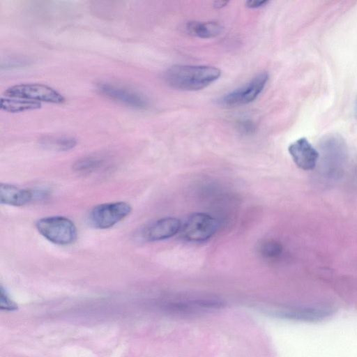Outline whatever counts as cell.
<instances>
[{
	"mask_svg": "<svg viewBox=\"0 0 357 357\" xmlns=\"http://www.w3.org/2000/svg\"><path fill=\"white\" fill-rule=\"evenodd\" d=\"M220 75V69L213 66L174 65L165 72L164 79L173 89L192 91L207 87Z\"/></svg>",
	"mask_w": 357,
	"mask_h": 357,
	"instance_id": "1",
	"label": "cell"
},
{
	"mask_svg": "<svg viewBox=\"0 0 357 357\" xmlns=\"http://www.w3.org/2000/svg\"><path fill=\"white\" fill-rule=\"evenodd\" d=\"M38 232L49 241L58 245L71 244L77 238L75 224L63 216H50L36 222Z\"/></svg>",
	"mask_w": 357,
	"mask_h": 357,
	"instance_id": "2",
	"label": "cell"
},
{
	"mask_svg": "<svg viewBox=\"0 0 357 357\" xmlns=\"http://www.w3.org/2000/svg\"><path fill=\"white\" fill-rule=\"evenodd\" d=\"M131 210L130 205L124 202L101 204L90 210L87 220L96 229H108L127 217Z\"/></svg>",
	"mask_w": 357,
	"mask_h": 357,
	"instance_id": "3",
	"label": "cell"
},
{
	"mask_svg": "<svg viewBox=\"0 0 357 357\" xmlns=\"http://www.w3.org/2000/svg\"><path fill=\"white\" fill-rule=\"evenodd\" d=\"M3 96L22 98L39 102L61 104L63 96L52 87L40 83H21L8 87Z\"/></svg>",
	"mask_w": 357,
	"mask_h": 357,
	"instance_id": "4",
	"label": "cell"
},
{
	"mask_svg": "<svg viewBox=\"0 0 357 357\" xmlns=\"http://www.w3.org/2000/svg\"><path fill=\"white\" fill-rule=\"evenodd\" d=\"M218 220L206 213L190 215L181 226L183 236L192 242H202L213 236L218 229Z\"/></svg>",
	"mask_w": 357,
	"mask_h": 357,
	"instance_id": "5",
	"label": "cell"
},
{
	"mask_svg": "<svg viewBox=\"0 0 357 357\" xmlns=\"http://www.w3.org/2000/svg\"><path fill=\"white\" fill-rule=\"evenodd\" d=\"M96 89L105 98L134 109H144L149 105L144 95L119 84L100 82L96 84Z\"/></svg>",
	"mask_w": 357,
	"mask_h": 357,
	"instance_id": "6",
	"label": "cell"
},
{
	"mask_svg": "<svg viewBox=\"0 0 357 357\" xmlns=\"http://www.w3.org/2000/svg\"><path fill=\"white\" fill-rule=\"evenodd\" d=\"M268 80L267 73H259L248 83L222 96L220 102L227 107L248 104L254 101L261 93Z\"/></svg>",
	"mask_w": 357,
	"mask_h": 357,
	"instance_id": "7",
	"label": "cell"
},
{
	"mask_svg": "<svg viewBox=\"0 0 357 357\" xmlns=\"http://www.w3.org/2000/svg\"><path fill=\"white\" fill-rule=\"evenodd\" d=\"M179 219L165 217L154 220L142 230V238L146 241L153 242L165 240L174 236L181 228Z\"/></svg>",
	"mask_w": 357,
	"mask_h": 357,
	"instance_id": "8",
	"label": "cell"
},
{
	"mask_svg": "<svg viewBox=\"0 0 357 357\" xmlns=\"http://www.w3.org/2000/svg\"><path fill=\"white\" fill-rule=\"evenodd\" d=\"M288 151L294 163L303 170L313 169L319 158V153L305 137H301L291 143Z\"/></svg>",
	"mask_w": 357,
	"mask_h": 357,
	"instance_id": "9",
	"label": "cell"
},
{
	"mask_svg": "<svg viewBox=\"0 0 357 357\" xmlns=\"http://www.w3.org/2000/svg\"><path fill=\"white\" fill-rule=\"evenodd\" d=\"M333 313V310L330 308L310 307L291 308L279 312L282 317L306 321H319Z\"/></svg>",
	"mask_w": 357,
	"mask_h": 357,
	"instance_id": "10",
	"label": "cell"
},
{
	"mask_svg": "<svg viewBox=\"0 0 357 357\" xmlns=\"http://www.w3.org/2000/svg\"><path fill=\"white\" fill-rule=\"evenodd\" d=\"M32 198V192L29 190L8 183L0 185V202L2 204L21 206L30 202Z\"/></svg>",
	"mask_w": 357,
	"mask_h": 357,
	"instance_id": "11",
	"label": "cell"
},
{
	"mask_svg": "<svg viewBox=\"0 0 357 357\" xmlns=\"http://www.w3.org/2000/svg\"><path fill=\"white\" fill-rule=\"evenodd\" d=\"M186 29L191 36L201 38H211L220 35L222 26L215 22H189Z\"/></svg>",
	"mask_w": 357,
	"mask_h": 357,
	"instance_id": "12",
	"label": "cell"
},
{
	"mask_svg": "<svg viewBox=\"0 0 357 357\" xmlns=\"http://www.w3.org/2000/svg\"><path fill=\"white\" fill-rule=\"evenodd\" d=\"M41 102L22 98L2 96L0 99V108L9 113H19L40 108Z\"/></svg>",
	"mask_w": 357,
	"mask_h": 357,
	"instance_id": "13",
	"label": "cell"
},
{
	"mask_svg": "<svg viewBox=\"0 0 357 357\" xmlns=\"http://www.w3.org/2000/svg\"><path fill=\"white\" fill-rule=\"evenodd\" d=\"M40 146L49 150L67 151L77 144V139L70 136H47L40 139Z\"/></svg>",
	"mask_w": 357,
	"mask_h": 357,
	"instance_id": "14",
	"label": "cell"
},
{
	"mask_svg": "<svg viewBox=\"0 0 357 357\" xmlns=\"http://www.w3.org/2000/svg\"><path fill=\"white\" fill-rule=\"evenodd\" d=\"M102 162V159L97 156H86L77 160L73 165V169L80 172H88L96 169Z\"/></svg>",
	"mask_w": 357,
	"mask_h": 357,
	"instance_id": "15",
	"label": "cell"
},
{
	"mask_svg": "<svg viewBox=\"0 0 357 357\" xmlns=\"http://www.w3.org/2000/svg\"><path fill=\"white\" fill-rule=\"evenodd\" d=\"M259 253L266 259H273L280 255L282 250L280 243L274 240H266L259 248Z\"/></svg>",
	"mask_w": 357,
	"mask_h": 357,
	"instance_id": "16",
	"label": "cell"
},
{
	"mask_svg": "<svg viewBox=\"0 0 357 357\" xmlns=\"http://www.w3.org/2000/svg\"><path fill=\"white\" fill-rule=\"evenodd\" d=\"M0 308L6 311H14L18 308L17 305L8 296L2 286L0 289Z\"/></svg>",
	"mask_w": 357,
	"mask_h": 357,
	"instance_id": "17",
	"label": "cell"
},
{
	"mask_svg": "<svg viewBox=\"0 0 357 357\" xmlns=\"http://www.w3.org/2000/svg\"><path fill=\"white\" fill-rule=\"evenodd\" d=\"M29 61L27 59H22V58H11L9 59L5 60V61H2L1 63V69H10V68H16L19 67H24L29 64Z\"/></svg>",
	"mask_w": 357,
	"mask_h": 357,
	"instance_id": "18",
	"label": "cell"
},
{
	"mask_svg": "<svg viewBox=\"0 0 357 357\" xmlns=\"http://www.w3.org/2000/svg\"><path fill=\"white\" fill-rule=\"evenodd\" d=\"M238 128L242 133L248 135L255 131V126L250 120H244L239 122Z\"/></svg>",
	"mask_w": 357,
	"mask_h": 357,
	"instance_id": "19",
	"label": "cell"
},
{
	"mask_svg": "<svg viewBox=\"0 0 357 357\" xmlns=\"http://www.w3.org/2000/svg\"><path fill=\"white\" fill-rule=\"evenodd\" d=\"M268 1L266 0H250L245 2V6L250 8H257L266 5Z\"/></svg>",
	"mask_w": 357,
	"mask_h": 357,
	"instance_id": "20",
	"label": "cell"
},
{
	"mask_svg": "<svg viewBox=\"0 0 357 357\" xmlns=\"http://www.w3.org/2000/svg\"><path fill=\"white\" fill-rule=\"evenodd\" d=\"M228 3V1H216L213 2V6L215 8H222L225 6Z\"/></svg>",
	"mask_w": 357,
	"mask_h": 357,
	"instance_id": "21",
	"label": "cell"
},
{
	"mask_svg": "<svg viewBox=\"0 0 357 357\" xmlns=\"http://www.w3.org/2000/svg\"><path fill=\"white\" fill-rule=\"evenodd\" d=\"M354 112H355L356 118L357 119V98H356V102H355Z\"/></svg>",
	"mask_w": 357,
	"mask_h": 357,
	"instance_id": "22",
	"label": "cell"
}]
</instances>
